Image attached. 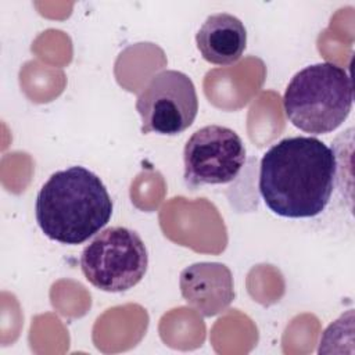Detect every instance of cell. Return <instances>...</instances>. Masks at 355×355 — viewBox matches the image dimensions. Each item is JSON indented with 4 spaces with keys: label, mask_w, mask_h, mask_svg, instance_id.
Instances as JSON below:
<instances>
[{
    "label": "cell",
    "mask_w": 355,
    "mask_h": 355,
    "mask_svg": "<svg viewBox=\"0 0 355 355\" xmlns=\"http://www.w3.org/2000/svg\"><path fill=\"white\" fill-rule=\"evenodd\" d=\"M179 288L186 304L204 318L219 315L234 300L233 275L220 262H196L184 268Z\"/></svg>",
    "instance_id": "52a82bcc"
},
{
    "label": "cell",
    "mask_w": 355,
    "mask_h": 355,
    "mask_svg": "<svg viewBox=\"0 0 355 355\" xmlns=\"http://www.w3.org/2000/svg\"><path fill=\"white\" fill-rule=\"evenodd\" d=\"M136 110L141 118V133L179 135L191 126L198 112L194 83L180 71H161L137 94Z\"/></svg>",
    "instance_id": "5b68a950"
},
{
    "label": "cell",
    "mask_w": 355,
    "mask_h": 355,
    "mask_svg": "<svg viewBox=\"0 0 355 355\" xmlns=\"http://www.w3.org/2000/svg\"><path fill=\"white\" fill-rule=\"evenodd\" d=\"M352 101L351 76L333 62H319L298 71L283 96L288 121L312 135L336 130L348 118Z\"/></svg>",
    "instance_id": "3957f363"
},
{
    "label": "cell",
    "mask_w": 355,
    "mask_h": 355,
    "mask_svg": "<svg viewBox=\"0 0 355 355\" xmlns=\"http://www.w3.org/2000/svg\"><path fill=\"white\" fill-rule=\"evenodd\" d=\"M36 222L44 236L76 245L98 233L112 215V200L101 179L85 166L54 172L37 193Z\"/></svg>",
    "instance_id": "7a4b0ae2"
},
{
    "label": "cell",
    "mask_w": 355,
    "mask_h": 355,
    "mask_svg": "<svg viewBox=\"0 0 355 355\" xmlns=\"http://www.w3.org/2000/svg\"><path fill=\"white\" fill-rule=\"evenodd\" d=\"M148 254L141 237L132 229L112 226L100 232L80 255L86 280L107 293L135 287L146 275Z\"/></svg>",
    "instance_id": "277c9868"
},
{
    "label": "cell",
    "mask_w": 355,
    "mask_h": 355,
    "mask_svg": "<svg viewBox=\"0 0 355 355\" xmlns=\"http://www.w3.org/2000/svg\"><path fill=\"white\" fill-rule=\"evenodd\" d=\"M184 183L190 189L233 182L245 164V147L230 128L208 125L196 130L183 150Z\"/></svg>",
    "instance_id": "8992f818"
},
{
    "label": "cell",
    "mask_w": 355,
    "mask_h": 355,
    "mask_svg": "<svg viewBox=\"0 0 355 355\" xmlns=\"http://www.w3.org/2000/svg\"><path fill=\"white\" fill-rule=\"evenodd\" d=\"M337 155L311 136L286 137L262 157L258 187L265 205L283 218H313L329 204Z\"/></svg>",
    "instance_id": "6da1fadb"
},
{
    "label": "cell",
    "mask_w": 355,
    "mask_h": 355,
    "mask_svg": "<svg viewBox=\"0 0 355 355\" xmlns=\"http://www.w3.org/2000/svg\"><path fill=\"white\" fill-rule=\"evenodd\" d=\"M196 44L205 61L215 65H232L245 50L247 31L244 24L232 14H212L200 26Z\"/></svg>",
    "instance_id": "ba28073f"
}]
</instances>
